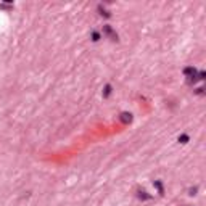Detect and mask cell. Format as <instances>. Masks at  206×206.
<instances>
[{"instance_id": "6da1fadb", "label": "cell", "mask_w": 206, "mask_h": 206, "mask_svg": "<svg viewBox=\"0 0 206 206\" xmlns=\"http://www.w3.org/2000/svg\"><path fill=\"white\" fill-rule=\"evenodd\" d=\"M103 34H106L111 41H118V34L111 29V26H103Z\"/></svg>"}, {"instance_id": "7a4b0ae2", "label": "cell", "mask_w": 206, "mask_h": 206, "mask_svg": "<svg viewBox=\"0 0 206 206\" xmlns=\"http://www.w3.org/2000/svg\"><path fill=\"white\" fill-rule=\"evenodd\" d=\"M119 119H121V122H124V124H129V122L132 121V114H130V113H121V114H119Z\"/></svg>"}, {"instance_id": "3957f363", "label": "cell", "mask_w": 206, "mask_h": 206, "mask_svg": "<svg viewBox=\"0 0 206 206\" xmlns=\"http://www.w3.org/2000/svg\"><path fill=\"white\" fill-rule=\"evenodd\" d=\"M137 197H139L140 200H150V198H152V195H148L145 190H139V192H137Z\"/></svg>"}, {"instance_id": "277c9868", "label": "cell", "mask_w": 206, "mask_h": 206, "mask_svg": "<svg viewBox=\"0 0 206 206\" xmlns=\"http://www.w3.org/2000/svg\"><path fill=\"white\" fill-rule=\"evenodd\" d=\"M111 90H113V87L110 84L105 85V89H103V98H108V97L111 95Z\"/></svg>"}, {"instance_id": "5b68a950", "label": "cell", "mask_w": 206, "mask_h": 206, "mask_svg": "<svg viewBox=\"0 0 206 206\" xmlns=\"http://www.w3.org/2000/svg\"><path fill=\"white\" fill-rule=\"evenodd\" d=\"M155 187L158 188V192H159V195H163V193H164V190H163V184L159 182V180H155Z\"/></svg>"}, {"instance_id": "8992f818", "label": "cell", "mask_w": 206, "mask_h": 206, "mask_svg": "<svg viewBox=\"0 0 206 206\" xmlns=\"http://www.w3.org/2000/svg\"><path fill=\"white\" fill-rule=\"evenodd\" d=\"M92 41H94V42L100 41V34H98L97 31H94V32H92Z\"/></svg>"}, {"instance_id": "52a82bcc", "label": "cell", "mask_w": 206, "mask_h": 206, "mask_svg": "<svg viewBox=\"0 0 206 206\" xmlns=\"http://www.w3.org/2000/svg\"><path fill=\"white\" fill-rule=\"evenodd\" d=\"M179 142H180V144H187V142H188V135H180V137H179Z\"/></svg>"}, {"instance_id": "ba28073f", "label": "cell", "mask_w": 206, "mask_h": 206, "mask_svg": "<svg viewBox=\"0 0 206 206\" xmlns=\"http://www.w3.org/2000/svg\"><path fill=\"white\" fill-rule=\"evenodd\" d=\"M98 10H100V11H102V15H105V16H106V18H108V16H110V13H108V11H106V10H105V8H103V7H102V5H100V7H98Z\"/></svg>"}, {"instance_id": "9c48e42d", "label": "cell", "mask_w": 206, "mask_h": 206, "mask_svg": "<svg viewBox=\"0 0 206 206\" xmlns=\"http://www.w3.org/2000/svg\"><path fill=\"white\" fill-rule=\"evenodd\" d=\"M188 192H190V195H195V193H197V187L190 188V190H188Z\"/></svg>"}]
</instances>
